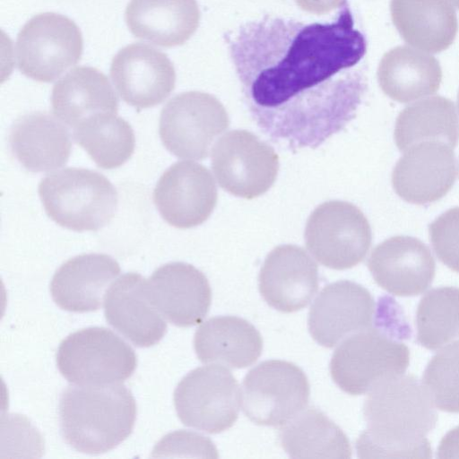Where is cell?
I'll return each mask as SVG.
<instances>
[{
  "label": "cell",
  "instance_id": "277c9868",
  "mask_svg": "<svg viewBox=\"0 0 459 459\" xmlns=\"http://www.w3.org/2000/svg\"><path fill=\"white\" fill-rule=\"evenodd\" d=\"M61 435L76 451L99 455L110 451L132 433L136 403L120 383L71 385L59 398Z\"/></svg>",
  "mask_w": 459,
  "mask_h": 459
},
{
  "label": "cell",
  "instance_id": "d6a6232c",
  "mask_svg": "<svg viewBox=\"0 0 459 459\" xmlns=\"http://www.w3.org/2000/svg\"><path fill=\"white\" fill-rule=\"evenodd\" d=\"M432 247L437 258L459 273V206L453 207L429 226Z\"/></svg>",
  "mask_w": 459,
  "mask_h": 459
},
{
  "label": "cell",
  "instance_id": "6da1fadb",
  "mask_svg": "<svg viewBox=\"0 0 459 459\" xmlns=\"http://www.w3.org/2000/svg\"><path fill=\"white\" fill-rule=\"evenodd\" d=\"M229 49L253 119L290 150L316 148L342 130L367 90V41L347 4L331 22H248Z\"/></svg>",
  "mask_w": 459,
  "mask_h": 459
},
{
  "label": "cell",
  "instance_id": "f1b7e54d",
  "mask_svg": "<svg viewBox=\"0 0 459 459\" xmlns=\"http://www.w3.org/2000/svg\"><path fill=\"white\" fill-rule=\"evenodd\" d=\"M394 137L401 152L424 141H440L455 148L459 120L454 102L434 96L407 106L396 118Z\"/></svg>",
  "mask_w": 459,
  "mask_h": 459
},
{
  "label": "cell",
  "instance_id": "2e32d148",
  "mask_svg": "<svg viewBox=\"0 0 459 459\" xmlns=\"http://www.w3.org/2000/svg\"><path fill=\"white\" fill-rule=\"evenodd\" d=\"M453 149L440 141H424L408 148L392 172L394 192L403 200L419 205L444 197L456 178Z\"/></svg>",
  "mask_w": 459,
  "mask_h": 459
},
{
  "label": "cell",
  "instance_id": "e575fe53",
  "mask_svg": "<svg viewBox=\"0 0 459 459\" xmlns=\"http://www.w3.org/2000/svg\"><path fill=\"white\" fill-rule=\"evenodd\" d=\"M296 4L304 11L316 13L324 14L331 12L332 10L343 6L346 0H294Z\"/></svg>",
  "mask_w": 459,
  "mask_h": 459
},
{
  "label": "cell",
  "instance_id": "d590c367",
  "mask_svg": "<svg viewBox=\"0 0 459 459\" xmlns=\"http://www.w3.org/2000/svg\"><path fill=\"white\" fill-rule=\"evenodd\" d=\"M450 4H452L455 7L459 9V0H447Z\"/></svg>",
  "mask_w": 459,
  "mask_h": 459
},
{
  "label": "cell",
  "instance_id": "8992f818",
  "mask_svg": "<svg viewBox=\"0 0 459 459\" xmlns=\"http://www.w3.org/2000/svg\"><path fill=\"white\" fill-rule=\"evenodd\" d=\"M56 365L70 383L82 385L117 384L134 372V351L105 327H88L69 334L60 343Z\"/></svg>",
  "mask_w": 459,
  "mask_h": 459
},
{
  "label": "cell",
  "instance_id": "cb8c5ba5",
  "mask_svg": "<svg viewBox=\"0 0 459 459\" xmlns=\"http://www.w3.org/2000/svg\"><path fill=\"white\" fill-rule=\"evenodd\" d=\"M390 13L403 39L428 53L448 48L458 31L456 13L447 0H391Z\"/></svg>",
  "mask_w": 459,
  "mask_h": 459
},
{
  "label": "cell",
  "instance_id": "836d02e7",
  "mask_svg": "<svg viewBox=\"0 0 459 459\" xmlns=\"http://www.w3.org/2000/svg\"><path fill=\"white\" fill-rule=\"evenodd\" d=\"M438 458H459V426L449 430L440 441Z\"/></svg>",
  "mask_w": 459,
  "mask_h": 459
},
{
  "label": "cell",
  "instance_id": "603a6c76",
  "mask_svg": "<svg viewBox=\"0 0 459 459\" xmlns=\"http://www.w3.org/2000/svg\"><path fill=\"white\" fill-rule=\"evenodd\" d=\"M125 19L134 37L172 48L195 32L200 11L196 0H130Z\"/></svg>",
  "mask_w": 459,
  "mask_h": 459
},
{
  "label": "cell",
  "instance_id": "52a82bcc",
  "mask_svg": "<svg viewBox=\"0 0 459 459\" xmlns=\"http://www.w3.org/2000/svg\"><path fill=\"white\" fill-rule=\"evenodd\" d=\"M82 49V32L71 19L56 13H39L17 35V67L32 80L51 82L78 63Z\"/></svg>",
  "mask_w": 459,
  "mask_h": 459
},
{
  "label": "cell",
  "instance_id": "4fadbf2b",
  "mask_svg": "<svg viewBox=\"0 0 459 459\" xmlns=\"http://www.w3.org/2000/svg\"><path fill=\"white\" fill-rule=\"evenodd\" d=\"M217 187L202 164L184 160L172 164L160 176L153 201L162 219L178 229L204 223L217 203Z\"/></svg>",
  "mask_w": 459,
  "mask_h": 459
},
{
  "label": "cell",
  "instance_id": "7402d4cb",
  "mask_svg": "<svg viewBox=\"0 0 459 459\" xmlns=\"http://www.w3.org/2000/svg\"><path fill=\"white\" fill-rule=\"evenodd\" d=\"M9 145L19 163L30 172H48L65 165L72 150L67 127L45 112H32L15 120Z\"/></svg>",
  "mask_w": 459,
  "mask_h": 459
},
{
  "label": "cell",
  "instance_id": "30bf717a",
  "mask_svg": "<svg viewBox=\"0 0 459 459\" xmlns=\"http://www.w3.org/2000/svg\"><path fill=\"white\" fill-rule=\"evenodd\" d=\"M240 403L241 392L236 378L219 365L191 370L174 392V404L181 422L209 434L232 427Z\"/></svg>",
  "mask_w": 459,
  "mask_h": 459
},
{
  "label": "cell",
  "instance_id": "8d00e7d4",
  "mask_svg": "<svg viewBox=\"0 0 459 459\" xmlns=\"http://www.w3.org/2000/svg\"><path fill=\"white\" fill-rule=\"evenodd\" d=\"M457 108H458V112H459V91H458V94H457Z\"/></svg>",
  "mask_w": 459,
  "mask_h": 459
},
{
  "label": "cell",
  "instance_id": "9c48e42d",
  "mask_svg": "<svg viewBox=\"0 0 459 459\" xmlns=\"http://www.w3.org/2000/svg\"><path fill=\"white\" fill-rule=\"evenodd\" d=\"M309 394L307 377L300 368L285 360H265L244 377L242 408L257 425L282 426L305 409Z\"/></svg>",
  "mask_w": 459,
  "mask_h": 459
},
{
  "label": "cell",
  "instance_id": "1f68e13d",
  "mask_svg": "<svg viewBox=\"0 0 459 459\" xmlns=\"http://www.w3.org/2000/svg\"><path fill=\"white\" fill-rule=\"evenodd\" d=\"M423 383L436 407L459 413V341L446 345L432 357Z\"/></svg>",
  "mask_w": 459,
  "mask_h": 459
},
{
  "label": "cell",
  "instance_id": "4dcf8cb0",
  "mask_svg": "<svg viewBox=\"0 0 459 459\" xmlns=\"http://www.w3.org/2000/svg\"><path fill=\"white\" fill-rule=\"evenodd\" d=\"M416 340L429 350L440 349L459 339V288L439 287L420 301Z\"/></svg>",
  "mask_w": 459,
  "mask_h": 459
},
{
  "label": "cell",
  "instance_id": "e0dca14e",
  "mask_svg": "<svg viewBox=\"0 0 459 459\" xmlns=\"http://www.w3.org/2000/svg\"><path fill=\"white\" fill-rule=\"evenodd\" d=\"M368 267L382 289L399 297L423 293L436 273L429 247L417 238L402 235L378 244L370 254Z\"/></svg>",
  "mask_w": 459,
  "mask_h": 459
},
{
  "label": "cell",
  "instance_id": "7c38bea8",
  "mask_svg": "<svg viewBox=\"0 0 459 459\" xmlns=\"http://www.w3.org/2000/svg\"><path fill=\"white\" fill-rule=\"evenodd\" d=\"M212 168L220 186L230 194L252 199L274 183L279 159L274 150L246 130L223 134L213 146Z\"/></svg>",
  "mask_w": 459,
  "mask_h": 459
},
{
  "label": "cell",
  "instance_id": "5b68a950",
  "mask_svg": "<svg viewBox=\"0 0 459 459\" xmlns=\"http://www.w3.org/2000/svg\"><path fill=\"white\" fill-rule=\"evenodd\" d=\"M39 195L48 216L63 228L96 231L106 226L117 209L116 187L102 174L66 168L47 175Z\"/></svg>",
  "mask_w": 459,
  "mask_h": 459
},
{
  "label": "cell",
  "instance_id": "7a4b0ae2",
  "mask_svg": "<svg viewBox=\"0 0 459 459\" xmlns=\"http://www.w3.org/2000/svg\"><path fill=\"white\" fill-rule=\"evenodd\" d=\"M363 414L367 429L356 443L359 457H431L426 436L437 413L425 385L414 376L399 375L376 385Z\"/></svg>",
  "mask_w": 459,
  "mask_h": 459
},
{
  "label": "cell",
  "instance_id": "5bb4252c",
  "mask_svg": "<svg viewBox=\"0 0 459 459\" xmlns=\"http://www.w3.org/2000/svg\"><path fill=\"white\" fill-rule=\"evenodd\" d=\"M377 306L362 285L347 280L326 285L310 307L307 327L320 345L333 348L373 326Z\"/></svg>",
  "mask_w": 459,
  "mask_h": 459
},
{
  "label": "cell",
  "instance_id": "f546056e",
  "mask_svg": "<svg viewBox=\"0 0 459 459\" xmlns=\"http://www.w3.org/2000/svg\"><path fill=\"white\" fill-rule=\"evenodd\" d=\"M73 130L75 142L87 152L99 168H118L134 153V130L127 121L116 113L92 115Z\"/></svg>",
  "mask_w": 459,
  "mask_h": 459
},
{
  "label": "cell",
  "instance_id": "4316f807",
  "mask_svg": "<svg viewBox=\"0 0 459 459\" xmlns=\"http://www.w3.org/2000/svg\"><path fill=\"white\" fill-rule=\"evenodd\" d=\"M382 91L392 100L408 103L434 94L440 87L442 70L431 55L408 46L386 52L377 68Z\"/></svg>",
  "mask_w": 459,
  "mask_h": 459
},
{
  "label": "cell",
  "instance_id": "44dd1931",
  "mask_svg": "<svg viewBox=\"0 0 459 459\" xmlns=\"http://www.w3.org/2000/svg\"><path fill=\"white\" fill-rule=\"evenodd\" d=\"M120 266L106 254H82L65 262L53 275L50 292L62 309L85 313L98 310Z\"/></svg>",
  "mask_w": 459,
  "mask_h": 459
},
{
  "label": "cell",
  "instance_id": "d4e9b609",
  "mask_svg": "<svg viewBox=\"0 0 459 459\" xmlns=\"http://www.w3.org/2000/svg\"><path fill=\"white\" fill-rule=\"evenodd\" d=\"M194 348L203 363L243 368L260 357L263 339L248 321L234 316H220L206 320L197 328Z\"/></svg>",
  "mask_w": 459,
  "mask_h": 459
},
{
  "label": "cell",
  "instance_id": "9a60e30c",
  "mask_svg": "<svg viewBox=\"0 0 459 459\" xmlns=\"http://www.w3.org/2000/svg\"><path fill=\"white\" fill-rule=\"evenodd\" d=\"M110 76L122 100L138 110L163 102L176 83L168 56L144 43L121 48L113 57Z\"/></svg>",
  "mask_w": 459,
  "mask_h": 459
},
{
  "label": "cell",
  "instance_id": "d6986e66",
  "mask_svg": "<svg viewBox=\"0 0 459 459\" xmlns=\"http://www.w3.org/2000/svg\"><path fill=\"white\" fill-rule=\"evenodd\" d=\"M148 290L158 311L179 327L201 323L212 302L206 276L183 262L168 263L156 269L148 281Z\"/></svg>",
  "mask_w": 459,
  "mask_h": 459
},
{
  "label": "cell",
  "instance_id": "3957f363",
  "mask_svg": "<svg viewBox=\"0 0 459 459\" xmlns=\"http://www.w3.org/2000/svg\"><path fill=\"white\" fill-rule=\"evenodd\" d=\"M411 335L400 305L389 296L381 297L373 326L345 338L334 351L330 361L333 382L345 393L359 395L403 375L410 361L403 340Z\"/></svg>",
  "mask_w": 459,
  "mask_h": 459
},
{
  "label": "cell",
  "instance_id": "484cf974",
  "mask_svg": "<svg viewBox=\"0 0 459 459\" xmlns=\"http://www.w3.org/2000/svg\"><path fill=\"white\" fill-rule=\"evenodd\" d=\"M51 107L56 117L74 128L92 115L117 114L118 99L103 73L91 66H79L56 82Z\"/></svg>",
  "mask_w": 459,
  "mask_h": 459
},
{
  "label": "cell",
  "instance_id": "ffe728a7",
  "mask_svg": "<svg viewBox=\"0 0 459 459\" xmlns=\"http://www.w3.org/2000/svg\"><path fill=\"white\" fill-rule=\"evenodd\" d=\"M104 314L109 325L136 347L153 346L167 332L149 296L148 281L137 273L121 275L107 290Z\"/></svg>",
  "mask_w": 459,
  "mask_h": 459
},
{
  "label": "cell",
  "instance_id": "8fae6325",
  "mask_svg": "<svg viewBox=\"0 0 459 459\" xmlns=\"http://www.w3.org/2000/svg\"><path fill=\"white\" fill-rule=\"evenodd\" d=\"M229 125L228 113L218 99L202 91H186L163 107L159 134L164 147L176 157L203 160Z\"/></svg>",
  "mask_w": 459,
  "mask_h": 459
},
{
  "label": "cell",
  "instance_id": "ba28073f",
  "mask_svg": "<svg viewBox=\"0 0 459 459\" xmlns=\"http://www.w3.org/2000/svg\"><path fill=\"white\" fill-rule=\"evenodd\" d=\"M306 246L321 264L345 270L359 264L372 242V231L364 213L345 201H328L307 219Z\"/></svg>",
  "mask_w": 459,
  "mask_h": 459
},
{
  "label": "cell",
  "instance_id": "83f0119b",
  "mask_svg": "<svg viewBox=\"0 0 459 459\" xmlns=\"http://www.w3.org/2000/svg\"><path fill=\"white\" fill-rule=\"evenodd\" d=\"M280 443L291 458H351V448L343 431L320 410L301 411L282 425Z\"/></svg>",
  "mask_w": 459,
  "mask_h": 459
},
{
  "label": "cell",
  "instance_id": "ac0fdd59",
  "mask_svg": "<svg viewBox=\"0 0 459 459\" xmlns=\"http://www.w3.org/2000/svg\"><path fill=\"white\" fill-rule=\"evenodd\" d=\"M258 289L274 309L291 313L307 307L318 290V269L300 247L281 245L264 259Z\"/></svg>",
  "mask_w": 459,
  "mask_h": 459
}]
</instances>
